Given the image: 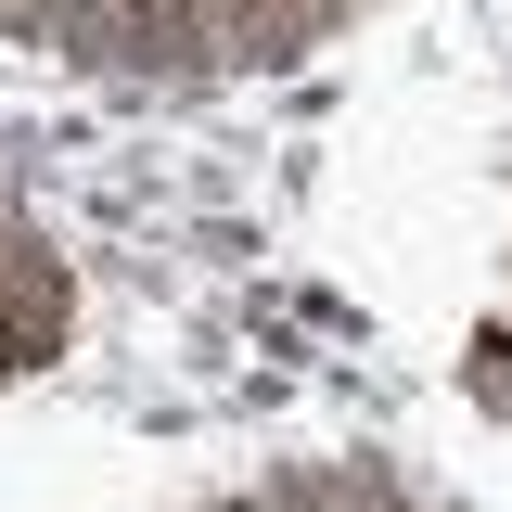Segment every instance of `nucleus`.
<instances>
[{"mask_svg":"<svg viewBox=\"0 0 512 512\" xmlns=\"http://www.w3.org/2000/svg\"><path fill=\"white\" fill-rule=\"evenodd\" d=\"M0 384H13V333H0Z\"/></svg>","mask_w":512,"mask_h":512,"instance_id":"nucleus-1","label":"nucleus"}]
</instances>
